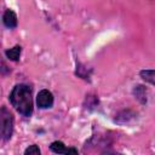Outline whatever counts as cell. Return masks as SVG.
<instances>
[{
  "label": "cell",
  "instance_id": "1",
  "mask_svg": "<svg viewBox=\"0 0 155 155\" xmlns=\"http://www.w3.org/2000/svg\"><path fill=\"white\" fill-rule=\"evenodd\" d=\"M8 101L15 110L24 117H30L34 113L33 90L27 84H17L8 96Z\"/></svg>",
  "mask_w": 155,
  "mask_h": 155
},
{
  "label": "cell",
  "instance_id": "2",
  "mask_svg": "<svg viewBox=\"0 0 155 155\" xmlns=\"http://www.w3.org/2000/svg\"><path fill=\"white\" fill-rule=\"evenodd\" d=\"M13 133V115L12 113L2 105L0 109V136L2 142L11 139Z\"/></svg>",
  "mask_w": 155,
  "mask_h": 155
},
{
  "label": "cell",
  "instance_id": "3",
  "mask_svg": "<svg viewBox=\"0 0 155 155\" xmlns=\"http://www.w3.org/2000/svg\"><path fill=\"white\" fill-rule=\"evenodd\" d=\"M54 103V97L52 94V92L47 88L40 90L39 93L36 94V105L40 109H48L52 108Z\"/></svg>",
  "mask_w": 155,
  "mask_h": 155
},
{
  "label": "cell",
  "instance_id": "4",
  "mask_svg": "<svg viewBox=\"0 0 155 155\" xmlns=\"http://www.w3.org/2000/svg\"><path fill=\"white\" fill-rule=\"evenodd\" d=\"M50 149L51 151H53L54 154H78V149L75 148H68L63 142L61 140H54L50 144Z\"/></svg>",
  "mask_w": 155,
  "mask_h": 155
},
{
  "label": "cell",
  "instance_id": "5",
  "mask_svg": "<svg viewBox=\"0 0 155 155\" xmlns=\"http://www.w3.org/2000/svg\"><path fill=\"white\" fill-rule=\"evenodd\" d=\"M2 23H4V25L6 27V28H8V29H15L16 27H17V23H18V21H17V15L12 11V10H6L5 12H4V15H2Z\"/></svg>",
  "mask_w": 155,
  "mask_h": 155
},
{
  "label": "cell",
  "instance_id": "6",
  "mask_svg": "<svg viewBox=\"0 0 155 155\" xmlns=\"http://www.w3.org/2000/svg\"><path fill=\"white\" fill-rule=\"evenodd\" d=\"M21 53H22V47L19 45H16V46H13L11 48H7L5 51L6 58L12 61V62H17L19 59V57H21Z\"/></svg>",
  "mask_w": 155,
  "mask_h": 155
},
{
  "label": "cell",
  "instance_id": "7",
  "mask_svg": "<svg viewBox=\"0 0 155 155\" xmlns=\"http://www.w3.org/2000/svg\"><path fill=\"white\" fill-rule=\"evenodd\" d=\"M139 76L145 81L155 86V69H143L139 71Z\"/></svg>",
  "mask_w": 155,
  "mask_h": 155
},
{
  "label": "cell",
  "instance_id": "8",
  "mask_svg": "<svg viewBox=\"0 0 155 155\" xmlns=\"http://www.w3.org/2000/svg\"><path fill=\"white\" fill-rule=\"evenodd\" d=\"M133 93L136 96V98L140 102V103H147V88L142 85H138L137 87H134L133 90Z\"/></svg>",
  "mask_w": 155,
  "mask_h": 155
},
{
  "label": "cell",
  "instance_id": "9",
  "mask_svg": "<svg viewBox=\"0 0 155 155\" xmlns=\"http://www.w3.org/2000/svg\"><path fill=\"white\" fill-rule=\"evenodd\" d=\"M40 153H41V150H40L39 145H36V144H31L24 150V155H40Z\"/></svg>",
  "mask_w": 155,
  "mask_h": 155
}]
</instances>
